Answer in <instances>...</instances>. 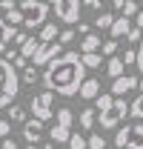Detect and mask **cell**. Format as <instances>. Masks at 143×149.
<instances>
[{
    "label": "cell",
    "mask_w": 143,
    "mask_h": 149,
    "mask_svg": "<svg viewBox=\"0 0 143 149\" xmlns=\"http://www.w3.org/2000/svg\"><path fill=\"white\" fill-rule=\"evenodd\" d=\"M40 80L46 83V89L60 97H74L80 92L83 80H86V66L77 52H63L46 66V72L40 74Z\"/></svg>",
    "instance_id": "1"
},
{
    "label": "cell",
    "mask_w": 143,
    "mask_h": 149,
    "mask_svg": "<svg viewBox=\"0 0 143 149\" xmlns=\"http://www.w3.org/2000/svg\"><path fill=\"white\" fill-rule=\"evenodd\" d=\"M97 112H100V126L103 129H115L126 115H129V106H126V100H120V97H115V95L109 92V95H100L97 97Z\"/></svg>",
    "instance_id": "2"
},
{
    "label": "cell",
    "mask_w": 143,
    "mask_h": 149,
    "mask_svg": "<svg viewBox=\"0 0 143 149\" xmlns=\"http://www.w3.org/2000/svg\"><path fill=\"white\" fill-rule=\"evenodd\" d=\"M17 9L26 15V29H37V26H43L46 23V15H49V3L46 0H20L17 3Z\"/></svg>",
    "instance_id": "3"
},
{
    "label": "cell",
    "mask_w": 143,
    "mask_h": 149,
    "mask_svg": "<svg viewBox=\"0 0 143 149\" xmlns=\"http://www.w3.org/2000/svg\"><path fill=\"white\" fill-rule=\"evenodd\" d=\"M115 146H117V149H143V120L117 129V135H115Z\"/></svg>",
    "instance_id": "4"
},
{
    "label": "cell",
    "mask_w": 143,
    "mask_h": 149,
    "mask_svg": "<svg viewBox=\"0 0 143 149\" xmlns=\"http://www.w3.org/2000/svg\"><path fill=\"white\" fill-rule=\"evenodd\" d=\"M54 9V17L60 23H77L80 20V9H83V0H46Z\"/></svg>",
    "instance_id": "5"
},
{
    "label": "cell",
    "mask_w": 143,
    "mask_h": 149,
    "mask_svg": "<svg viewBox=\"0 0 143 149\" xmlns=\"http://www.w3.org/2000/svg\"><path fill=\"white\" fill-rule=\"evenodd\" d=\"M32 115H35L37 120L43 123V120H49L54 115V92H40V95H35L32 97Z\"/></svg>",
    "instance_id": "6"
},
{
    "label": "cell",
    "mask_w": 143,
    "mask_h": 149,
    "mask_svg": "<svg viewBox=\"0 0 143 149\" xmlns=\"http://www.w3.org/2000/svg\"><path fill=\"white\" fill-rule=\"evenodd\" d=\"M63 55V46L54 40V43H40V49H37V55L32 57V63L35 66H49L54 57H60Z\"/></svg>",
    "instance_id": "7"
},
{
    "label": "cell",
    "mask_w": 143,
    "mask_h": 149,
    "mask_svg": "<svg viewBox=\"0 0 143 149\" xmlns=\"http://www.w3.org/2000/svg\"><path fill=\"white\" fill-rule=\"evenodd\" d=\"M135 89H137V77L135 74H120L117 80H112V95L115 97H120L126 92H135Z\"/></svg>",
    "instance_id": "8"
},
{
    "label": "cell",
    "mask_w": 143,
    "mask_h": 149,
    "mask_svg": "<svg viewBox=\"0 0 143 149\" xmlns=\"http://www.w3.org/2000/svg\"><path fill=\"white\" fill-rule=\"evenodd\" d=\"M23 138H26V143H40V138H43V123L40 120H26L23 123Z\"/></svg>",
    "instance_id": "9"
},
{
    "label": "cell",
    "mask_w": 143,
    "mask_h": 149,
    "mask_svg": "<svg viewBox=\"0 0 143 149\" xmlns=\"http://www.w3.org/2000/svg\"><path fill=\"white\" fill-rule=\"evenodd\" d=\"M77 97H83V100H97L100 97V80L97 77H86L83 80V86H80V92H77Z\"/></svg>",
    "instance_id": "10"
},
{
    "label": "cell",
    "mask_w": 143,
    "mask_h": 149,
    "mask_svg": "<svg viewBox=\"0 0 143 149\" xmlns=\"http://www.w3.org/2000/svg\"><path fill=\"white\" fill-rule=\"evenodd\" d=\"M135 29V23L129 17H115V23H112V40H120V37H129V32Z\"/></svg>",
    "instance_id": "11"
},
{
    "label": "cell",
    "mask_w": 143,
    "mask_h": 149,
    "mask_svg": "<svg viewBox=\"0 0 143 149\" xmlns=\"http://www.w3.org/2000/svg\"><path fill=\"white\" fill-rule=\"evenodd\" d=\"M54 37H60V29H57L54 23H43V26H40L37 40H40V43H54Z\"/></svg>",
    "instance_id": "12"
},
{
    "label": "cell",
    "mask_w": 143,
    "mask_h": 149,
    "mask_svg": "<svg viewBox=\"0 0 143 149\" xmlns=\"http://www.w3.org/2000/svg\"><path fill=\"white\" fill-rule=\"evenodd\" d=\"M49 138H52L54 143H69V138H72V129L60 126V123H54V126H52V132H49Z\"/></svg>",
    "instance_id": "13"
},
{
    "label": "cell",
    "mask_w": 143,
    "mask_h": 149,
    "mask_svg": "<svg viewBox=\"0 0 143 149\" xmlns=\"http://www.w3.org/2000/svg\"><path fill=\"white\" fill-rule=\"evenodd\" d=\"M106 72H109V77L112 80H117L120 74H123V60L115 55V57H109V63H106Z\"/></svg>",
    "instance_id": "14"
},
{
    "label": "cell",
    "mask_w": 143,
    "mask_h": 149,
    "mask_svg": "<svg viewBox=\"0 0 143 149\" xmlns=\"http://www.w3.org/2000/svg\"><path fill=\"white\" fill-rule=\"evenodd\" d=\"M100 46H103V43H100V37H97V35H86V37H83V43H80V52L89 55V52H97Z\"/></svg>",
    "instance_id": "15"
},
{
    "label": "cell",
    "mask_w": 143,
    "mask_h": 149,
    "mask_svg": "<svg viewBox=\"0 0 143 149\" xmlns=\"http://www.w3.org/2000/svg\"><path fill=\"white\" fill-rule=\"evenodd\" d=\"M37 49H40V40L29 35V40H26V43L20 46V55H23L26 60H29V57H35V55H37Z\"/></svg>",
    "instance_id": "16"
},
{
    "label": "cell",
    "mask_w": 143,
    "mask_h": 149,
    "mask_svg": "<svg viewBox=\"0 0 143 149\" xmlns=\"http://www.w3.org/2000/svg\"><path fill=\"white\" fill-rule=\"evenodd\" d=\"M80 60H83V66H86V69H100V63H103V57L97 55V52H89V55H80Z\"/></svg>",
    "instance_id": "17"
},
{
    "label": "cell",
    "mask_w": 143,
    "mask_h": 149,
    "mask_svg": "<svg viewBox=\"0 0 143 149\" xmlns=\"http://www.w3.org/2000/svg\"><path fill=\"white\" fill-rule=\"evenodd\" d=\"M57 123L60 126H66V129H72V123H74V115H72V109H57Z\"/></svg>",
    "instance_id": "18"
},
{
    "label": "cell",
    "mask_w": 143,
    "mask_h": 149,
    "mask_svg": "<svg viewBox=\"0 0 143 149\" xmlns=\"http://www.w3.org/2000/svg\"><path fill=\"white\" fill-rule=\"evenodd\" d=\"M77 123H80V129L89 132L92 126H94V109H83V112H80V120H77Z\"/></svg>",
    "instance_id": "19"
},
{
    "label": "cell",
    "mask_w": 143,
    "mask_h": 149,
    "mask_svg": "<svg viewBox=\"0 0 143 149\" xmlns=\"http://www.w3.org/2000/svg\"><path fill=\"white\" fill-rule=\"evenodd\" d=\"M6 23H9V26H23V23H26V15H23L20 9H12V12H6Z\"/></svg>",
    "instance_id": "20"
},
{
    "label": "cell",
    "mask_w": 143,
    "mask_h": 149,
    "mask_svg": "<svg viewBox=\"0 0 143 149\" xmlns=\"http://www.w3.org/2000/svg\"><path fill=\"white\" fill-rule=\"evenodd\" d=\"M20 77H23V83H29V86H35L37 80H40V74H37L35 66H26V69L20 72Z\"/></svg>",
    "instance_id": "21"
},
{
    "label": "cell",
    "mask_w": 143,
    "mask_h": 149,
    "mask_svg": "<svg viewBox=\"0 0 143 149\" xmlns=\"http://www.w3.org/2000/svg\"><path fill=\"white\" fill-rule=\"evenodd\" d=\"M112 23H115V15L100 12V15H97V20H94V29H112Z\"/></svg>",
    "instance_id": "22"
},
{
    "label": "cell",
    "mask_w": 143,
    "mask_h": 149,
    "mask_svg": "<svg viewBox=\"0 0 143 149\" xmlns=\"http://www.w3.org/2000/svg\"><path fill=\"white\" fill-rule=\"evenodd\" d=\"M9 120L12 123H26V109L23 106H9Z\"/></svg>",
    "instance_id": "23"
},
{
    "label": "cell",
    "mask_w": 143,
    "mask_h": 149,
    "mask_svg": "<svg viewBox=\"0 0 143 149\" xmlns=\"http://www.w3.org/2000/svg\"><path fill=\"white\" fill-rule=\"evenodd\" d=\"M69 149H89V141H86L83 135L72 132V138H69Z\"/></svg>",
    "instance_id": "24"
},
{
    "label": "cell",
    "mask_w": 143,
    "mask_h": 149,
    "mask_svg": "<svg viewBox=\"0 0 143 149\" xmlns=\"http://www.w3.org/2000/svg\"><path fill=\"white\" fill-rule=\"evenodd\" d=\"M129 115H132L135 120H143V95H140V97H135V103L129 106Z\"/></svg>",
    "instance_id": "25"
},
{
    "label": "cell",
    "mask_w": 143,
    "mask_h": 149,
    "mask_svg": "<svg viewBox=\"0 0 143 149\" xmlns=\"http://www.w3.org/2000/svg\"><path fill=\"white\" fill-rule=\"evenodd\" d=\"M15 37H17V26H9V23H6V26H3V32H0V40L9 46V40H15Z\"/></svg>",
    "instance_id": "26"
},
{
    "label": "cell",
    "mask_w": 143,
    "mask_h": 149,
    "mask_svg": "<svg viewBox=\"0 0 143 149\" xmlns=\"http://www.w3.org/2000/svg\"><path fill=\"white\" fill-rule=\"evenodd\" d=\"M120 12H123V17H132V15H137V3H135V0H123Z\"/></svg>",
    "instance_id": "27"
},
{
    "label": "cell",
    "mask_w": 143,
    "mask_h": 149,
    "mask_svg": "<svg viewBox=\"0 0 143 149\" xmlns=\"http://www.w3.org/2000/svg\"><path fill=\"white\" fill-rule=\"evenodd\" d=\"M120 60H123V66H132V63H137V49H126Z\"/></svg>",
    "instance_id": "28"
},
{
    "label": "cell",
    "mask_w": 143,
    "mask_h": 149,
    "mask_svg": "<svg viewBox=\"0 0 143 149\" xmlns=\"http://www.w3.org/2000/svg\"><path fill=\"white\" fill-rule=\"evenodd\" d=\"M100 49H103V55H109V57H115V55H117V40H106V43H103V46H100Z\"/></svg>",
    "instance_id": "29"
},
{
    "label": "cell",
    "mask_w": 143,
    "mask_h": 149,
    "mask_svg": "<svg viewBox=\"0 0 143 149\" xmlns=\"http://www.w3.org/2000/svg\"><path fill=\"white\" fill-rule=\"evenodd\" d=\"M89 149H106L103 135H92V138H89Z\"/></svg>",
    "instance_id": "30"
},
{
    "label": "cell",
    "mask_w": 143,
    "mask_h": 149,
    "mask_svg": "<svg viewBox=\"0 0 143 149\" xmlns=\"http://www.w3.org/2000/svg\"><path fill=\"white\" fill-rule=\"evenodd\" d=\"M69 40H74V29H63V32H60V37H57V43H60V46H66Z\"/></svg>",
    "instance_id": "31"
},
{
    "label": "cell",
    "mask_w": 143,
    "mask_h": 149,
    "mask_svg": "<svg viewBox=\"0 0 143 149\" xmlns=\"http://www.w3.org/2000/svg\"><path fill=\"white\" fill-rule=\"evenodd\" d=\"M9 132H12V120L9 118H0V138H9Z\"/></svg>",
    "instance_id": "32"
},
{
    "label": "cell",
    "mask_w": 143,
    "mask_h": 149,
    "mask_svg": "<svg viewBox=\"0 0 143 149\" xmlns=\"http://www.w3.org/2000/svg\"><path fill=\"white\" fill-rule=\"evenodd\" d=\"M137 69H140V74H143V37H140V46H137V63H135Z\"/></svg>",
    "instance_id": "33"
},
{
    "label": "cell",
    "mask_w": 143,
    "mask_h": 149,
    "mask_svg": "<svg viewBox=\"0 0 143 149\" xmlns=\"http://www.w3.org/2000/svg\"><path fill=\"white\" fill-rule=\"evenodd\" d=\"M140 37H143V32H140V29H132V32H129V37H126V40H129V43H137Z\"/></svg>",
    "instance_id": "34"
},
{
    "label": "cell",
    "mask_w": 143,
    "mask_h": 149,
    "mask_svg": "<svg viewBox=\"0 0 143 149\" xmlns=\"http://www.w3.org/2000/svg\"><path fill=\"white\" fill-rule=\"evenodd\" d=\"M12 63H15V69H17V72H23V69H26V57H23V55H17Z\"/></svg>",
    "instance_id": "35"
},
{
    "label": "cell",
    "mask_w": 143,
    "mask_h": 149,
    "mask_svg": "<svg viewBox=\"0 0 143 149\" xmlns=\"http://www.w3.org/2000/svg\"><path fill=\"white\" fill-rule=\"evenodd\" d=\"M26 40H29V35H26V32H17V37H15V46H17V52H20V46H23Z\"/></svg>",
    "instance_id": "36"
},
{
    "label": "cell",
    "mask_w": 143,
    "mask_h": 149,
    "mask_svg": "<svg viewBox=\"0 0 143 149\" xmlns=\"http://www.w3.org/2000/svg\"><path fill=\"white\" fill-rule=\"evenodd\" d=\"M0 6H3L6 12H12V9H17V0H0Z\"/></svg>",
    "instance_id": "37"
},
{
    "label": "cell",
    "mask_w": 143,
    "mask_h": 149,
    "mask_svg": "<svg viewBox=\"0 0 143 149\" xmlns=\"http://www.w3.org/2000/svg\"><path fill=\"white\" fill-rule=\"evenodd\" d=\"M77 32L86 37V35H92V26H89V23H77Z\"/></svg>",
    "instance_id": "38"
},
{
    "label": "cell",
    "mask_w": 143,
    "mask_h": 149,
    "mask_svg": "<svg viewBox=\"0 0 143 149\" xmlns=\"http://www.w3.org/2000/svg\"><path fill=\"white\" fill-rule=\"evenodd\" d=\"M0 149H17V143H15L12 138H3V143H0Z\"/></svg>",
    "instance_id": "39"
},
{
    "label": "cell",
    "mask_w": 143,
    "mask_h": 149,
    "mask_svg": "<svg viewBox=\"0 0 143 149\" xmlns=\"http://www.w3.org/2000/svg\"><path fill=\"white\" fill-rule=\"evenodd\" d=\"M100 3L103 0H83V6H89V9H100Z\"/></svg>",
    "instance_id": "40"
},
{
    "label": "cell",
    "mask_w": 143,
    "mask_h": 149,
    "mask_svg": "<svg viewBox=\"0 0 143 149\" xmlns=\"http://www.w3.org/2000/svg\"><path fill=\"white\" fill-rule=\"evenodd\" d=\"M135 29H143V12L135 15Z\"/></svg>",
    "instance_id": "41"
},
{
    "label": "cell",
    "mask_w": 143,
    "mask_h": 149,
    "mask_svg": "<svg viewBox=\"0 0 143 149\" xmlns=\"http://www.w3.org/2000/svg\"><path fill=\"white\" fill-rule=\"evenodd\" d=\"M0 57H6V43L0 40Z\"/></svg>",
    "instance_id": "42"
},
{
    "label": "cell",
    "mask_w": 143,
    "mask_h": 149,
    "mask_svg": "<svg viewBox=\"0 0 143 149\" xmlns=\"http://www.w3.org/2000/svg\"><path fill=\"white\" fill-rule=\"evenodd\" d=\"M43 149H54V141H49V143H43Z\"/></svg>",
    "instance_id": "43"
},
{
    "label": "cell",
    "mask_w": 143,
    "mask_h": 149,
    "mask_svg": "<svg viewBox=\"0 0 143 149\" xmlns=\"http://www.w3.org/2000/svg\"><path fill=\"white\" fill-rule=\"evenodd\" d=\"M137 89H140V95H143V77H140V80H137Z\"/></svg>",
    "instance_id": "44"
},
{
    "label": "cell",
    "mask_w": 143,
    "mask_h": 149,
    "mask_svg": "<svg viewBox=\"0 0 143 149\" xmlns=\"http://www.w3.org/2000/svg\"><path fill=\"white\" fill-rule=\"evenodd\" d=\"M3 26H6V17H0V32H3Z\"/></svg>",
    "instance_id": "45"
},
{
    "label": "cell",
    "mask_w": 143,
    "mask_h": 149,
    "mask_svg": "<svg viewBox=\"0 0 143 149\" xmlns=\"http://www.w3.org/2000/svg\"><path fill=\"white\" fill-rule=\"evenodd\" d=\"M26 149H37V143H29V146H26Z\"/></svg>",
    "instance_id": "46"
}]
</instances>
